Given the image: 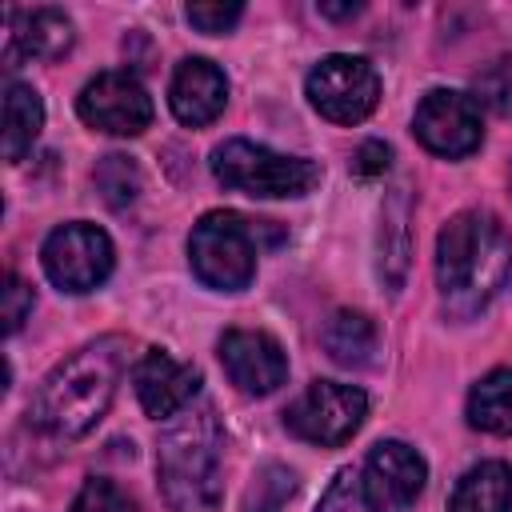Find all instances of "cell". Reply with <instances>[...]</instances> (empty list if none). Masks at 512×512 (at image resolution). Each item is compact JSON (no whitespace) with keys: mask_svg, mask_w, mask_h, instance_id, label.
I'll use <instances>...</instances> for the list:
<instances>
[{"mask_svg":"<svg viewBox=\"0 0 512 512\" xmlns=\"http://www.w3.org/2000/svg\"><path fill=\"white\" fill-rule=\"evenodd\" d=\"M308 104L332 124H360L380 104V76L364 56L332 52L304 80Z\"/></svg>","mask_w":512,"mask_h":512,"instance_id":"8","label":"cell"},{"mask_svg":"<svg viewBox=\"0 0 512 512\" xmlns=\"http://www.w3.org/2000/svg\"><path fill=\"white\" fill-rule=\"evenodd\" d=\"M76 32L60 8H12L8 12V40H4V68H16V56L56 60L72 48Z\"/></svg>","mask_w":512,"mask_h":512,"instance_id":"15","label":"cell"},{"mask_svg":"<svg viewBox=\"0 0 512 512\" xmlns=\"http://www.w3.org/2000/svg\"><path fill=\"white\" fill-rule=\"evenodd\" d=\"M216 356L224 364V376L244 396H268L288 380V356L276 344V336L256 328H228L216 344Z\"/></svg>","mask_w":512,"mask_h":512,"instance_id":"12","label":"cell"},{"mask_svg":"<svg viewBox=\"0 0 512 512\" xmlns=\"http://www.w3.org/2000/svg\"><path fill=\"white\" fill-rule=\"evenodd\" d=\"M428 480L424 456L404 440H380L360 468V496L368 512H408Z\"/></svg>","mask_w":512,"mask_h":512,"instance_id":"11","label":"cell"},{"mask_svg":"<svg viewBox=\"0 0 512 512\" xmlns=\"http://www.w3.org/2000/svg\"><path fill=\"white\" fill-rule=\"evenodd\" d=\"M448 512H512V468L504 460L472 464L456 480Z\"/></svg>","mask_w":512,"mask_h":512,"instance_id":"16","label":"cell"},{"mask_svg":"<svg viewBox=\"0 0 512 512\" xmlns=\"http://www.w3.org/2000/svg\"><path fill=\"white\" fill-rule=\"evenodd\" d=\"M512 280V236L492 212H456L436 236V284L456 316H476Z\"/></svg>","mask_w":512,"mask_h":512,"instance_id":"2","label":"cell"},{"mask_svg":"<svg viewBox=\"0 0 512 512\" xmlns=\"http://www.w3.org/2000/svg\"><path fill=\"white\" fill-rule=\"evenodd\" d=\"M72 512H132L128 492L108 476H88L72 500Z\"/></svg>","mask_w":512,"mask_h":512,"instance_id":"22","label":"cell"},{"mask_svg":"<svg viewBox=\"0 0 512 512\" xmlns=\"http://www.w3.org/2000/svg\"><path fill=\"white\" fill-rule=\"evenodd\" d=\"M184 16H188V24L200 28L204 36H220V32H228V28L244 16V4H188Z\"/></svg>","mask_w":512,"mask_h":512,"instance_id":"23","label":"cell"},{"mask_svg":"<svg viewBox=\"0 0 512 512\" xmlns=\"http://www.w3.org/2000/svg\"><path fill=\"white\" fill-rule=\"evenodd\" d=\"M368 416V396L356 384H340V380H312L284 412V424L292 436L320 444V448H336L344 440H352L360 432Z\"/></svg>","mask_w":512,"mask_h":512,"instance_id":"7","label":"cell"},{"mask_svg":"<svg viewBox=\"0 0 512 512\" xmlns=\"http://www.w3.org/2000/svg\"><path fill=\"white\" fill-rule=\"evenodd\" d=\"M264 220H244L240 212H204L188 236V264L204 288L244 292L256 276L260 232Z\"/></svg>","mask_w":512,"mask_h":512,"instance_id":"5","label":"cell"},{"mask_svg":"<svg viewBox=\"0 0 512 512\" xmlns=\"http://www.w3.org/2000/svg\"><path fill=\"white\" fill-rule=\"evenodd\" d=\"M28 312H32V288L16 272H8L4 276V332L16 336L20 324L28 320Z\"/></svg>","mask_w":512,"mask_h":512,"instance_id":"24","label":"cell"},{"mask_svg":"<svg viewBox=\"0 0 512 512\" xmlns=\"http://www.w3.org/2000/svg\"><path fill=\"white\" fill-rule=\"evenodd\" d=\"M132 388H136L140 408L152 420H172L196 400L200 372L192 364L176 360L168 348H148L132 368Z\"/></svg>","mask_w":512,"mask_h":512,"instance_id":"13","label":"cell"},{"mask_svg":"<svg viewBox=\"0 0 512 512\" xmlns=\"http://www.w3.org/2000/svg\"><path fill=\"white\" fill-rule=\"evenodd\" d=\"M220 448L224 432L212 404H188L160 432L156 476L168 512H220Z\"/></svg>","mask_w":512,"mask_h":512,"instance_id":"3","label":"cell"},{"mask_svg":"<svg viewBox=\"0 0 512 512\" xmlns=\"http://www.w3.org/2000/svg\"><path fill=\"white\" fill-rule=\"evenodd\" d=\"M44 128V100L32 84L8 80L4 84V160L16 164L32 152L36 136Z\"/></svg>","mask_w":512,"mask_h":512,"instance_id":"17","label":"cell"},{"mask_svg":"<svg viewBox=\"0 0 512 512\" xmlns=\"http://www.w3.org/2000/svg\"><path fill=\"white\" fill-rule=\"evenodd\" d=\"M356 492H360V476H356L352 468H340V472L332 476V484L324 488L316 512H352V508H356Z\"/></svg>","mask_w":512,"mask_h":512,"instance_id":"25","label":"cell"},{"mask_svg":"<svg viewBox=\"0 0 512 512\" xmlns=\"http://www.w3.org/2000/svg\"><path fill=\"white\" fill-rule=\"evenodd\" d=\"M168 104L172 116L188 128H204L212 124L224 104H228V76L220 64L204 60V56H188L176 64L172 84H168Z\"/></svg>","mask_w":512,"mask_h":512,"instance_id":"14","label":"cell"},{"mask_svg":"<svg viewBox=\"0 0 512 512\" xmlns=\"http://www.w3.org/2000/svg\"><path fill=\"white\" fill-rule=\"evenodd\" d=\"M40 264H44V276L60 292L80 296V292L100 288L112 276L116 248L104 228H96L88 220H68L48 232V240L40 248Z\"/></svg>","mask_w":512,"mask_h":512,"instance_id":"6","label":"cell"},{"mask_svg":"<svg viewBox=\"0 0 512 512\" xmlns=\"http://www.w3.org/2000/svg\"><path fill=\"white\" fill-rule=\"evenodd\" d=\"M76 112L96 132H108V136H140L152 124V96H148V88L132 72L108 68V72H96L80 88Z\"/></svg>","mask_w":512,"mask_h":512,"instance_id":"9","label":"cell"},{"mask_svg":"<svg viewBox=\"0 0 512 512\" xmlns=\"http://www.w3.org/2000/svg\"><path fill=\"white\" fill-rule=\"evenodd\" d=\"M388 164H392V148H388L384 140H364V144L356 148V156H352V172H356L360 180L384 176Z\"/></svg>","mask_w":512,"mask_h":512,"instance_id":"26","label":"cell"},{"mask_svg":"<svg viewBox=\"0 0 512 512\" xmlns=\"http://www.w3.org/2000/svg\"><path fill=\"white\" fill-rule=\"evenodd\" d=\"M360 12V4H320V16H332V20H340V16H356Z\"/></svg>","mask_w":512,"mask_h":512,"instance_id":"27","label":"cell"},{"mask_svg":"<svg viewBox=\"0 0 512 512\" xmlns=\"http://www.w3.org/2000/svg\"><path fill=\"white\" fill-rule=\"evenodd\" d=\"M96 188L104 192V200H108L112 208H124L128 200H136V192H140V172H136L132 156H120V152L104 156L100 168H96Z\"/></svg>","mask_w":512,"mask_h":512,"instance_id":"21","label":"cell"},{"mask_svg":"<svg viewBox=\"0 0 512 512\" xmlns=\"http://www.w3.org/2000/svg\"><path fill=\"white\" fill-rule=\"evenodd\" d=\"M412 132L416 140L444 156V160H460L468 152L480 148L484 140V120H480V104L468 92L456 88H432L420 96L416 116H412Z\"/></svg>","mask_w":512,"mask_h":512,"instance_id":"10","label":"cell"},{"mask_svg":"<svg viewBox=\"0 0 512 512\" xmlns=\"http://www.w3.org/2000/svg\"><path fill=\"white\" fill-rule=\"evenodd\" d=\"M292 496H296V472L284 464H264L244 492V512H284Z\"/></svg>","mask_w":512,"mask_h":512,"instance_id":"20","label":"cell"},{"mask_svg":"<svg viewBox=\"0 0 512 512\" xmlns=\"http://www.w3.org/2000/svg\"><path fill=\"white\" fill-rule=\"evenodd\" d=\"M212 176L244 196L260 200H288V196H308L320 184V164L308 156H288L272 152L252 140H224L212 148Z\"/></svg>","mask_w":512,"mask_h":512,"instance_id":"4","label":"cell"},{"mask_svg":"<svg viewBox=\"0 0 512 512\" xmlns=\"http://www.w3.org/2000/svg\"><path fill=\"white\" fill-rule=\"evenodd\" d=\"M128 340L124 336H100L84 348H76L68 360H60L36 388L28 404L32 428L56 440L84 436L112 404L116 384L124 376Z\"/></svg>","mask_w":512,"mask_h":512,"instance_id":"1","label":"cell"},{"mask_svg":"<svg viewBox=\"0 0 512 512\" xmlns=\"http://www.w3.org/2000/svg\"><path fill=\"white\" fill-rule=\"evenodd\" d=\"M468 424L488 436H512V368H492L468 392Z\"/></svg>","mask_w":512,"mask_h":512,"instance_id":"18","label":"cell"},{"mask_svg":"<svg viewBox=\"0 0 512 512\" xmlns=\"http://www.w3.org/2000/svg\"><path fill=\"white\" fill-rule=\"evenodd\" d=\"M324 348L336 364L344 368H364L372 364V352H376V324L364 316V312H352V308H340L332 312V320L324 324Z\"/></svg>","mask_w":512,"mask_h":512,"instance_id":"19","label":"cell"}]
</instances>
